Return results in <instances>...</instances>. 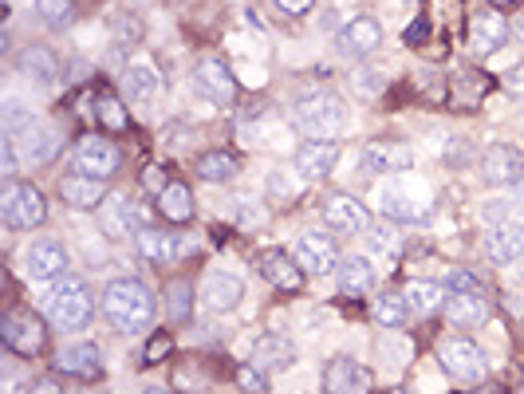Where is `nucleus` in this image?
<instances>
[{
    "label": "nucleus",
    "instance_id": "obj_11",
    "mask_svg": "<svg viewBox=\"0 0 524 394\" xmlns=\"http://www.w3.org/2000/svg\"><path fill=\"white\" fill-rule=\"evenodd\" d=\"M359 162H363V170L371 178H379V174H406L414 166V150L406 142H398V138H379V142L363 146Z\"/></svg>",
    "mask_w": 524,
    "mask_h": 394
},
{
    "label": "nucleus",
    "instance_id": "obj_44",
    "mask_svg": "<svg viewBox=\"0 0 524 394\" xmlns=\"http://www.w3.org/2000/svg\"><path fill=\"white\" fill-rule=\"evenodd\" d=\"M237 383H241L249 394H261L264 391V371L249 363V367H241V371H237Z\"/></svg>",
    "mask_w": 524,
    "mask_h": 394
},
{
    "label": "nucleus",
    "instance_id": "obj_25",
    "mask_svg": "<svg viewBox=\"0 0 524 394\" xmlns=\"http://www.w3.org/2000/svg\"><path fill=\"white\" fill-rule=\"evenodd\" d=\"M16 71H20L24 79H32L36 87H52V83L60 79V60H56V52H48V48H40V44H28V48L16 56Z\"/></svg>",
    "mask_w": 524,
    "mask_h": 394
},
{
    "label": "nucleus",
    "instance_id": "obj_8",
    "mask_svg": "<svg viewBox=\"0 0 524 394\" xmlns=\"http://www.w3.org/2000/svg\"><path fill=\"white\" fill-rule=\"evenodd\" d=\"M119 166H123V158H119V146L115 142H107V138H99V134H83L79 142H75V170L79 174H91V178H115L119 174Z\"/></svg>",
    "mask_w": 524,
    "mask_h": 394
},
{
    "label": "nucleus",
    "instance_id": "obj_28",
    "mask_svg": "<svg viewBox=\"0 0 524 394\" xmlns=\"http://www.w3.org/2000/svg\"><path fill=\"white\" fill-rule=\"evenodd\" d=\"M335 276H339V292L343 296H367V292H375V264L367 261V257H343L339 268H335Z\"/></svg>",
    "mask_w": 524,
    "mask_h": 394
},
{
    "label": "nucleus",
    "instance_id": "obj_9",
    "mask_svg": "<svg viewBox=\"0 0 524 394\" xmlns=\"http://www.w3.org/2000/svg\"><path fill=\"white\" fill-rule=\"evenodd\" d=\"M194 83L213 107H233V103H237V91H241V87H237V75L229 71L225 60H217V56H209V60L197 64Z\"/></svg>",
    "mask_w": 524,
    "mask_h": 394
},
{
    "label": "nucleus",
    "instance_id": "obj_12",
    "mask_svg": "<svg viewBox=\"0 0 524 394\" xmlns=\"http://www.w3.org/2000/svg\"><path fill=\"white\" fill-rule=\"evenodd\" d=\"M99 217H103V233L107 237H115V241H123V237H131L138 229H146L150 225V217H146V209L142 205H134V197L127 194H111L103 201V209H99Z\"/></svg>",
    "mask_w": 524,
    "mask_h": 394
},
{
    "label": "nucleus",
    "instance_id": "obj_23",
    "mask_svg": "<svg viewBox=\"0 0 524 394\" xmlns=\"http://www.w3.org/2000/svg\"><path fill=\"white\" fill-rule=\"evenodd\" d=\"M52 363H56V371L75 375V379H95V375H103V351H99L95 343H71Z\"/></svg>",
    "mask_w": 524,
    "mask_h": 394
},
{
    "label": "nucleus",
    "instance_id": "obj_29",
    "mask_svg": "<svg viewBox=\"0 0 524 394\" xmlns=\"http://www.w3.org/2000/svg\"><path fill=\"white\" fill-rule=\"evenodd\" d=\"M134 241H138L142 257H146V261H154V264L178 261V253H182V241H174L166 229H154V225L138 229V233H134Z\"/></svg>",
    "mask_w": 524,
    "mask_h": 394
},
{
    "label": "nucleus",
    "instance_id": "obj_26",
    "mask_svg": "<svg viewBox=\"0 0 524 394\" xmlns=\"http://www.w3.org/2000/svg\"><path fill=\"white\" fill-rule=\"evenodd\" d=\"M446 320L461 331L481 328V324H489V300L481 292H454L446 300Z\"/></svg>",
    "mask_w": 524,
    "mask_h": 394
},
{
    "label": "nucleus",
    "instance_id": "obj_50",
    "mask_svg": "<svg viewBox=\"0 0 524 394\" xmlns=\"http://www.w3.org/2000/svg\"><path fill=\"white\" fill-rule=\"evenodd\" d=\"M426 36V20H414V28H406V44H422Z\"/></svg>",
    "mask_w": 524,
    "mask_h": 394
},
{
    "label": "nucleus",
    "instance_id": "obj_5",
    "mask_svg": "<svg viewBox=\"0 0 524 394\" xmlns=\"http://www.w3.org/2000/svg\"><path fill=\"white\" fill-rule=\"evenodd\" d=\"M438 363L461 379V383H481L485 375H489V359H485V351L473 343V339H442L438 343Z\"/></svg>",
    "mask_w": 524,
    "mask_h": 394
},
{
    "label": "nucleus",
    "instance_id": "obj_49",
    "mask_svg": "<svg viewBox=\"0 0 524 394\" xmlns=\"http://www.w3.org/2000/svg\"><path fill=\"white\" fill-rule=\"evenodd\" d=\"M142 182H146V186H150V190H158V194H162V190H166V186H170V182H166V178H162V170H158V166H150V170H146V174H142Z\"/></svg>",
    "mask_w": 524,
    "mask_h": 394
},
{
    "label": "nucleus",
    "instance_id": "obj_38",
    "mask_svg": "<svg viewBox=\"0 0 524 394\" xmlns=\"http://www.w3.org/2000/svg\"><path fill=\"white\" fill-rule=\"evenodd\" d=\"M166 308H170V320L186 324V320L194 316V288H190L186 280H174V284L166 288Z\"/></svg>",
    "mask_w": 524,
    "mask_h": 394
},
{
    "label": "nucleus",
    "instance_id": "obj_48",
    "mask_svg": "<svg viewBox=\"0 0 524 394\" xmlns=\"http://www.w3.org/2000/svg\"><path fill=\"white\" fill-rule=\"evenodd\" d=\"M268 186H272V190H276V194L284 197V201H288V197L296 194V186H292V182H288V178H284V174H280V170H276V174H272V178H268Z\"/></svg>",
    "mask_w": 524,
    "mask_h": 394
},
{
    "label": "nucleus",
    "instance_id": "obj_19",
    "mask_svg": "<svg viewBox=\"0 0 524 394\" xmlns=\"http://www.w3.org/2000/svg\"><path fill=\"white\" fill-rule=\"evenodd\" d=\"M60 197H64L67 205H75V209H103V201H107V182L103 178H91V174H64L60 178Z\"/></svg>",
    "mask_w": 524,
    "mask_h": 394
},
{
    "label": "nucleus",
    "instance_id": "obj_14",
    "mask_svg": "<svg viewBox=\"0 0 524 394\" xmlns=\"http://www.w3.org/2000/svg\"><path fill=\"white\" fill-rule=\"evenodd\" d=\"M324 387H328V394H371L375 379H371V371L359 359L335 355L324 367Z\"/></svg>",
    "mask_w": 524,
    "mask_h": 394
},
{
    "label": "nucleus",
    "instance_id": "obj_36",
    "mask_svg": "<svg viewBox=\"0 0 524 394\" xmlns=\"http://www.w3.org/2000/svg\"><path fill=\"white\" fill-rule=\"evenodd\" d=\"M442 284H434V280H410L406 288H402V296H406V304H410V312H422V316H430V312H438L442 308Z\"/></svg>",
    "mask_w": 524,
    "mask_h": 394
},
{
    "label": "nucleus",
    "instance_id": "obj_15",
    "mask_svg": "<svg viewBox=\"0 0 524 394\" xmlns=\"http://www.w3.org/2000/svg\"><path fill=\"white\" fill-rule=\"evenodd\" d=\"M67 264H71L67 249L52 237L32 241L28 253H24V268H28L32 280H60V276H67Z\"/></svg>",
    "mask_w": 524,
    "mask_h": 394
},
{
    "label": "nucleus",
    "instance_id": "obj_3",
    "mask_svg": "<svg viewBox=\"0 0 524 394\" xmlns=\"http://www.w3.org/2000/svg\"><path fill=\"white\" fill-rule=\"evenodd\" d=\"M292 115L312 138H335L347 127V103L335 91H304V95H296Z\"/></svg>",
    "mask_w": 524,
    "mask_h": 394
},
{
    "label": "nucleus",
    "instance_id": "obj_2",
    "mask_svg": "<svg viewBox=\"0 0 524 394\" xmlns=\"http://www.w3.org/2000/svg\"><path fill=\"white\" fill-rule=\"evenodd\" d=\"M91 288L79 276H60L44 296V316L60 331H79L91 320Z\"/></svg>",
    "mask_w": 524,
    "mask_h": 394
},
{
    "label": "nucleus",
    "instance_id": "obj_6",
    "mask_svg": "<svg viewBox=\"0 0 524 394\" xmlns=\"http://www.w3.org/2000/svg\"><path fill=\"white\" fill-rule=\"evenodd\" d=\"M292 257L300 261V268H304L308 276H331V272L339 268V261H343V257H339V245H335V237H331L328 229H308V233H300Z\"/></svg>",
    "mask_w": 524,
    "mask_h": 394
},
{
    "label": "nucleus",
    "instance_id": "obj_37",
    "mask_svg": "<svg viewBox=\"0 0 524 394\" xmlns=\"http://www.w3.org/2000/svg\"><path fill=\"white\" fill-rule=\"evenodd\" d=\"M402 233L398 229H367V253L379 257V261H394L402 257Z\"/></svg>",
    "mask_w": 524,
    "mask_h": 394
},
{
    "label": "nucleus",
    "instance_id": "obj_53",
    "mask_svg": "<svg viewBox=\"0 0 524 394\" xmlns=\"http://www.w3.org/2000/svg\"><path fill=\"white\" fill-rule=\"evenodd\" d=\"M513 197H517V205H524V178L517 182V186H513Z\"/></svg>",
    "mask_w": 524,
    "mask_h": 394
},
{
    "label": "nucleus",
    "instance_id": "obj_27",
    "mask_svg": "<svg viewBox=\"0 0 524 394\" xmlns=\"http://www.w3.org/2000/svg\"><path fill=\"white\" fill-rule=\"evenodd\" d=\"M296 363V343L284 335H257L253 339V367L261 371H288Z\"/></svg>",
    "mask_w": 524,
    "mask_h": 394
},
{
    "label": "nucleus",
    "instance_id": "obj_55",
    "mask_svg": "<svg viewBox=\"0 0 524 394\" xmlns=\"http://www.w3.org/2000/svg\"><path fill=\"white\" fill-rule=\"evenodd\" d=\"M493 4H509V0H493Z\"/></svg>",
    "mask_w": 524,
    "mask_h": 394
},
{
    "label": "nucleus",
    "instance_id": "obj_47",
    "mask_svg": "<svg viewBox=\"0 0 524 394\" xmlns=\"http://www.w3.org/2000/svg\"><path fill=\"white\" fill-rule=\"evenodd\" d=\"M312 4H316V0H276V8H280V12H288V16H308V12H312Z\"/></svg>",
    "mask_w": 524,
    "mask_h": 394
},
{
    "label": "nucleus",
    "instance_id": "obj_4",
    "mask_svg": "<svg viewBox=\"0 0 524 394\" xmlns=\"http://www.w3.org/2000/svg\"><path fill=\"white\" fill-rule=\"evenodd\" d=\"M0 217L8 229H36L48 217V201L32 182H8L0 190Z\"/></svg>",
    "mask_w": 524,
    "mask_h": 394
},
{
    "label": "nucleus",
    "instance_id": "obj_22",
    "mask_svg": "<svg viewBox=\"0 0 524 394\" xmlns=\"http://www.w3.org/2000/svg\"><path fill=\"white\" fill-rule=\"evenodd\" d=\"M201 300L213 312H233L245 300V284L233 272H209L205 284H201Z\"/></svg>",
    "mask_w": 524,
    "mask_h": 394
},
{
    "label": "nucleus",
    "instance_id": "obj_24",
    "mask_svg": "<svg viewBox=\"0 0 524 394\" xmlns=\"http://www.w3.org/2000/svg\"><path fill=\"white\" fill-rule=\"evenodd\" d=\"M261 272H264V280H268L272 288H280V292H300V288H304V276H308L296 257H288V253H280V249L264 253Z\"/></svg>",
    "mask_w": 524,
    "mask_h": 394
},
{
    "label": "nucleus",
    "instance_id": "obj_10",
    "mask_svg": "<svg viewBox=\"0 0 524 394\" xmlns=\"http://www.w3.org/2000/svg\"><path fill=\"white\" fill-rule=\"evenodd\" d=\"M509 36H513V24H509L501 12H493V8H485V12H477V16L469 20V52H473L477 60L501 52V48L509 44Z\"/></svg>",
    "mask_w": 524,
    "mask_h": 394
},
{
    "label": "nucleus",
    "instance_id": "obj_42",
    "mask_svg": "<svg viewBox=\"0 0 524 394\" xmlns=\"http://www.w3.org/2000/svg\"><path fill=\"white\" fill-rule=\"evenodd\" d=\"M16 170H20V146H16V138L0 134V174L12 182V178H16Z\"/></svg>",
    "mask_w": 524,
    "mask_h": 394
},
{
    "label": "nucleus",
    "instance_id": "obj_33",
    "mask_svg": "<svg viewBox=\"0 0 524 394\" xmlns=\"http://www.w3.org/2000/svg\"><path fill=\"white\" fill-rule=\"evenodd\" d=\"M36 123H40V115L32 111V103H24V99H16V95L4 99V107H0V127H4L8 138H24Z\"/></svg>",
    "mask_w": 524,
    "mask_h": 394
},
{
    "label": "nucleus",
    "instance_id": "obj_13",
    "mask_svg": "<svg viewBox=\"0 0 524 394\" xmlns=\"http://www.w3.org/2000/svg\"><path fill=\"white\" fill-rule=\"evenodd\" d=\"M335 162H339V142L335 138H308L300 150H296V174L304 178V182H324L331 178V170H335Z\"/></svg>",
    "mask_w": 524,
    "mask_h": 394
},
{
    "label": "nucleus",
    "instance_id": "obj_31",
    "mask_svg": "<svg viewBox=\"0 0 524 394\" xmlns=\"http://www.w3.org/2000/svg\"><path fill=\"white\" fill-rule=\"evenodd\" d=\"M371 320L379 324V328H406V320H410V304H406V296L402 292H379L375 300H371Z\"/></svg>",
    "mask_w": 524,
    "mask_h": 394
},
{
    "label": "nucleus",
    "instance_id": "obj_16",
    "mask_svg": "<svg viewBox=\"0 0 524 394\" xmlns=\"http://www.w3.org/2000/svg\"><path fill=\"white\" fill-rule=\"evenodd\" d=\"M379 44H383V24L371 16H355L339 28V52L351 60H367L371 52H379Z\"/></svg>",
    "mask_w": 524,
    "mask_h": 394
},
{
    "label": "nucleus",
    "instance_id": "obj_39",
    "mask_svg": "<svg viewBox=\"0 0 524 394\" xmlns=\"http://www.w3.org/2000/svg\"><path fill=\"white\" fill-rule=\"evenodd\" d=\"M36 16H40L48 28L64 32V28H71V20H75V4H71V0H36Z\"/></svg>",
    "mask_w": 524,
    "mask_h": 394
},
{
    "label": "nucleus",
    "instance_id": "obj_56",
    "mask_svg": "<svg viewBox=\"0 0 524 394\" xmlns=\"http://www.w3.org/2000/svg\"><path fill=\"white\" fill-rule=\"evenodd\" d=\"M402 4H410V0H402Z\"/></svg>",
    "mask_w": 524,
    "mask_h": 394
},
{
    "label": "nucleus",
    "instance_id": "obj_32",
    "mask_svg": "<svg viewBox=\"0 0 524 394\" xmlns=\"http://www.w3.org/2000/svg\"><path fill=\"white\" fill-rule=\"evenodd\" d=\"M127 95L138 99V103L158 99V95H162V71H158L154 64H146V60L131 64L127 67Z\"/></svg>",
    "mask_w": 524,
    "mask_h": 394
},
{
    "label": "nucleus",
    "instance_id": "obj_21",
    "mask_svg": "<svg viewBox=\"0 0 524 394\" xmlns=\"http://www.w3.org/2000/svg\"><path fill=\"white\" fill-rule=\"evenodd\" d=\"M324 221H328V229H335V233H367V229H371L367 205H359L355 197L347 194L331 197L328 209H324Z\"/></svg>",
    "mask_w": 524,
    "mask_h": 394
},
{
    "label": "nucleus",
    "instance_id": "obj_18",
    "mask_svg": "<svg viewBox=\"0 0 524 394\" xmlns=\"http://www.w3.org/2000/svg\"><path fill=\"white\" fill-rule=\"evenodd\" d=\"M485 253L493 264H517L524 261V221H501L493 225L489 241H485Z\"/></svg>",
    "mask_w": 524,
    "mask_h": 394
},
{
    "label": "nucleus",
    "instance_id": "obj_30",
    "mask_svg": "<svg viewBox=\"0 0 524 394\" xmlns=\"http://www.w3.org/2000/svg\"><path fill=\"white\" fill-rule=\"evenodd\" d=\"M375 205H379V213H387L394 221H422L426 217V205H414L410 194L402 190V186H379V194H375Z\"/></svg>",
    "mask_w": 524,
    "mask_h": 394
},
{
    "label": "nucleus",
    "instance_id": "obj_1",
    "mask_svg": "<svg viewBox=\"0 0 524 394\" xmlns=\"http://www.w3.org/2000/svg\"><path fill=\"white\" fill-rule=\"evenodd\" d=\"M103 316H107V324L115 331L142 335V331L154 324V296H150V288L142 280L119 276L103 292Z\"/></svg>",
    "mask_w": 524,
    "mask_h": 394
},
{
    "label": "nucleus",
    "instance_id": "obj_52",
    "mask_svg": "<svg viewBox=\"0 0 524 394\" xmlns=\"http://www.w3.org/2000/svg\"><path fill=\"white\" fill-rule=\"evenodd\" d=\"M509 24H513V36H517V40H524V8L517 12V16H513V20H509Z\"/></svg>",
    "mask_w": 524,
    "mask_h": 394
},
{
    "label": "nucleus",
    "instance_id": "obj_7",
    "mask_svg": "<svg viewBox=\"0 0 524 394\" xmlns=\"http://www.w3.org/2000/svg\"><path fill=\"white\" fill-rule=\"evenodd\" d=\"M0 339L16 351V355H40L44 343H48V328L44 320L32 312V308H20V312H8L0 320Z\"/></svg>",
    "mask_w": 524,
    "mask_h": 394
},
{
    "label": "nucleus",
    "instance_id": "obj_20",
    "mask_svg": "<svg viewBox=\"0 0 524 394\" xmlns=\"http://www.w3.org/2000/svg\"><path fill=\"white\" fill-rule=\"evenodd\" d=\"M16 146H20V154L32 166H48L64 150V134H60V127H52V123H36L24 138H16Z\"/></svg>",
    "mask_w": 524,
    "mask_h": 394
},
{
    "label": "nucleus",
    "instance_id": "obj_45",
    "mask_svg": "<svg viewBox=\"0 0 524 394\" xmlns=\"http://www.w3.org/2000/svg\"><path fill=\"white\" fill-rule=\"evenodd\" d=\"M170 347H174V339H170V335H154V339H150V347H146V363L166 359V355H170Z\"/></svg>",
    "mask_w": 524,
    "mask_h": 394
},
{
    "label": "nucleus",
    "instance_id": "obj_41",
    "mask_svg": "<svg viewBox=\"0 0 524 394\" xmlns=\"http://www.w3.org/2000/svg\"><path fill=\"white\" fill-rule=\"evenodd\" d=\"M351 87H355V95L375 99V95L383 91V75H379V71H371V67H359V71L351 75Z\"/></svg>",
    "mask_w": 524,
    "mask_h": 394
},
{
    "label": "nucleus",
    "instance_id": "obj_54",
    "mask_svg": "<svg viewBox=\"0 0 524 394\" xmlns=\"http://www.w3.org/2000/svg\"><path fill=\"white\" fill-rule=\"evenodd\" d=\"M142 394H170V391H166V387H146Z\"/></svg>",
    "mask_w": 524,
    "mask_h": 394
},
{
    "label": "nucleus",
    "instance_id": "obj_51",
    "mask_svg": "<svg viewBox=\"0 0 524 394\" xmlns=\"http://www.w3.org/2000/svg\"><path fill=\"white\" fill-rule=\"evenodd\" d=\"M28 394H64V387H56L52 379H40V383H32V391Z\"/></svg>",
    "mask_w": 524,
    "mask_h": 394
},
{
    "label": "nucleus",
    "instance_id": "obj_35",
    "mask_svg": "<svg viewBox=\"0 0 524 394\" xmlns=\"http://www.w3.org/2000/svg\"><path fill=\"white\" fill-rule=\"evenodd\" d=\"M197 178H201V182H213V186L233 182V178H237V158L225 154V150H209V154L197 158Z\"/></svg>",
    "mask_w": 524,
    "mask_h": 394
},
{
    "label": "nucleus",
    "instance_id": "obj_46",
    "mask_svg": "<svg viewBox=\"0 0 524 394\" xmlns=\"http://www.w3.org/2000/svg\"><path fill=\"white\" fill-rule=\"evenodd\" d=\"M505 91H509V95H521L524 99V64L505 71Z\"/></svg>",
    "mask_w": 524,
    "mask_h": 394
},
{
    "label": "nucleus",
    "instance_id": "obj_40",
    "mask_svg": "<svg viewBox=\"0 0 524 394\" xmlns=\"http://www.w3.org/2000/svg\"><path fill=\"white\" fill-rule=\"evenodd\" d=\"M95 115H99V123L107 127V131H123L127 127V107L111 95V91H103L99 95V103H95Z\"/></svg>",
    "mask_w": 524,
    "mask_h": 394
},
{
    "label": "nucleus",
    "instance_id": "obj_34",
    "mask_svg": "<svg viewBox=\"0 0 524 394\" xmlns=\"http://www.w3.org/2000/svg\"><path fill=\"white\" fill-rule=\"evenodd\" d=\"M158 209H162V217H166V221L186 225V221L194 217V194H190V186L170 182V186L158 194Z\"/></svg>",
    "mask_w": 524,
    "mask_h": 394
},
{
    "label": "nucleus",
    "instance_id": "obj_43",
    "mask_svg": "<svg viewBox=\"0 0 524 394\" xmlns=\"http://www.w3.org/2000/svg\"><path fill=\"white\" fill-rule=\"evenodd\" d=\"M442 288H446L450 296H454V292H481V280H477L473 272H465V268H454V272H446Z\"/></svg>",
    "mask_w": 524,
    "mask_h": 394
},
{
    "label": "nucleus",
    "instance_id": "obj_17",
    "mask_svg": "<svg viewBox=\"0 0 524 394\" xmlns=\"http://www.w3.org/2000/svg\"><path fill=\"white\" fill-rule=\"evenodd\" d=\"M481 178L489 186H517L524 178V158L517 146H489L485 158H481Z\"/></svg>",
    "mask_w": 524,
    "mask_h": 394
}]
</instances>
